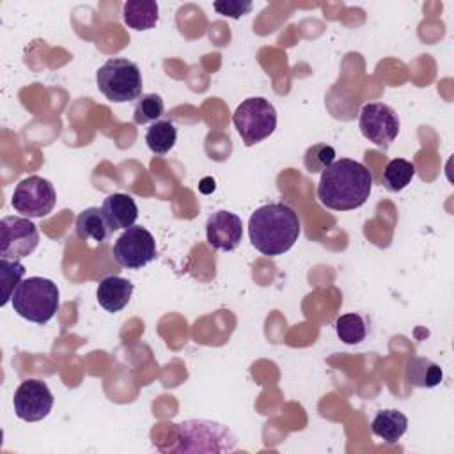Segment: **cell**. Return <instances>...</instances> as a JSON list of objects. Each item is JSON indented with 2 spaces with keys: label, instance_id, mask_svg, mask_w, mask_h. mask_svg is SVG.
<instances>
[{
  "label": "cell",
  "instance_id": "obj_1",
  "mask_svg": "<svg viewBox=\"0 0 454 454\" xmlns=\"http://www.w3.org/2000/svg\"><path fill=\"white\" fill-rule=\"evenodd\" d=\"M372 188V174L360 161L340 158L321 172L319 202L333 211H351L365 204Z\"/></svg>",
  "mask_w": 454,
  "mask_h": 454
},
{
  "label": "cell",
  "instance_id": "obj_2",
  "mask_svg": "<svg viewBox=\"0 0 454 454\" xmlns=\"http://www.w3.org/2000/svg\"><path fill=\"white\" fill-rule=\"evenodd\" d=\"M248 236L261 254L270 257L282 255L300 236V218L284 202L264 204L250 215Z\"/></svg>",
  "mask_w": 454,
  "mask_h": 454
},
{
  "label": "cell",
  "instance_id": "obj_3",
  "mask_svg": "<svg viewBox=\"0 0 454 454\" xmlns=\"http://www.w3.org/2000/svg\"><path fill=\"white\" fill-rule=\"evenodd\" d=\"M11 301L14 312L23 319L46 325L59 310L60 293L53 280L44 277H28L20 282Z\"/></svg>",
  "mask_w": 454,
  "mask_h": 454
},
{
  "label": "cell",
  "instance_id": "obj_4",
  "mask_svg": "<svg viewBox=\"0 0 454 454\" xmlns=\"http://www.w3.org/2000/svg\"><path fill=\"white\" fill-rule=\"evenodd\" d=\"M177 445L174 452H231L236 447L234 433L213 420L192 419L174 426Z\"/></svg>",
  "mask_w": 454,
  "mask_h": 454
},
{
  "label": "cell",
  "instance_id": "obj_5",
  "mask_svg": "<svg viewBox=\"0 0 454 454\" xmlns=\"http://www.w3.org/2000/svg\"><path fill=\"white\" fill-rule=\"evenodd\" d=\"M99 92L112 103H128L142 96V74L128 59H108L96 73Z\"/></svg>",
  "mask_w": 454,
  "mask_h": 454
},
{
  "label": "cell",
  "instance_id": "obj_6",
  "mask_svg": "<svg viewBox=\"0 0 454 454\" xmlns=\"http://www.w3.org/2000/svg\"><path fill=\"white\" fill-rule=\"evenodd\" d=\"M232 122L245 145H254L268 138L277 128L275 106L266 98H248L238 105Z\"/></svg>",
  "mask_w": 454,
  "mask_h": 454
},
{
  "label": "cell",
  "instance_id": "obj_7",
  "mask_svg": "<svg viewBox=\"0 0 454 454\" xmlns=\"http://www.w3.org/2000/svg\"><path fill=\"white\" fill-rule=\"evenodd\" d=\"M55 202L57 193L53 184L41 176H28L21 179L16 184L11 199L12 207L27 218H43L50 215Z\"/></svg>",
  "mask_w": 454,
  "mask_h": 454
},
{
  "label": "cell",
  "instance_id": "obj_8",
  "mask_svg": "<svg viewBox=\"0 0 454 454\" xmlns=\"http://www.w3.org/2000/svg\"><path fill=\"white\" fill-rule=\"evenodd\" d=\"M114 259L128 270H140L156 257V241L142 225L128 227L114 243Z\"/></svg>",
  "mask_w": 454,
  "mask_h": 454
},
{
  "label": "cell",
  "instance_id": "obj_9",
  "mask_svg": "<svg viewBox=\"0 0 454 454\" xmlns=\"http://www.w3.org/2000/svg\"><path fill=\"white\" fill-rule=\"evenodd\" d=\"M399 126L401 122L397 114L387 103H367L360 110L358 128L362 135L383 151H387L395 140Z\"/></svg>",
  "mask_w": 454,
  "mask_h": 454
},
{
  "label": "cell",
  "instance_id": "obj_10",
  "mask_svg": "<svg viewBox=\"0 0 454 454\" xmlns=\"http://www.w3.org/2000/svg\"><path fill=\"white\" fill-rule=\"evenodd\" d=\"M39 243L37 225L23 216H4L0 222V255L9 259L28 257Z\"/></svg>",
  "mask_w": 454,
  "mask_h": 454
},
{
  "label": "cell",
  "instance_id": "obj_11",
  "mask_svg": "<svg viewBox=\"0 0 454 454\" xmlns=\"http://www.w3.org/2000/svg\"><path fill=\"white\" fill-rule=\"evenodd\" d=\"M55 403L50 387L43 380L28 378L20 383L14 392L12 406L18 419L25 422H37L48 417Z\"/></svg>",
  "mask_w": 454,
  "mask_h": 454
},
{
  "label": "cell",
  "instance_id": "obj_12",
  "mask_svg": "<svg viewBox=\"0 0 454 454\" xmlns=\"http://www.w3.org/2000/svg\"><path fill=\"white\" fill-rule=\"evenodd\" d=\"M206 238L215 250L232 252L243 238L241 218L231 211H216L206 222Z\"/></svg>",
  "mask_w": 454,
  "mask_h": 454
},
{
  "label": "cell",
  "instance_id": "obj_13",
  "mask_svg": "<svg viewBox=\"0 0 454 454\" xmlns=\"http://www.w3.org/2000/svg\"><path fill=\"white\" fill-rule=\"evenodd\" d=\"M131 294H133L131 280L119 275H108L101 278L96 289L98 303L106 312H112V314L122 310L129 303Z\"/></svg>",
  "mask_w": 454,
  "mask_h": 454
},
{
  "label": "cell",
  "instance_id": "obj_14",
  "mask_svg": "<svg viewBox=\"0 0 454 454\" xmlns=\"http://www.w3.org/2000/svg\"><path fill=\"white\" fill-rule=\"evenodd\" d=\"M103 215L108 220V225L114 231L119 229H128L131 225H135L137 218H138V207L133 200L131 195L126 193H110L105 200H103Z\"/></svg>",
  "mask_w": 454,
  "mask_h": 454
},
{
  "label": "cell",
  "instance_id": "obj_15",
  "mask_svg": "<svg viewBox=\"0 0 454 454\" xmlns=\"http://www.w3.org/2000/svg\"><path fill=\"white\" fill-rule=\"evenodd\" d=\"M404 374H406V381L411 387H419V388H434L443 380L442 367L426 356L408 358Z\"/></svg>",
  "mask_w": 454,
  "mask_h": 454
},
{
  "label": "cell",
  "instance_id": "obj_16",
  "mask_svg": "<svg viewBox=\"0 0 454 454\" xmlns=\"http://www.w3.org/2000/svg\"><path fill=\"white\" fill-rule=\"evenodd\" d=\"M408 429V419L403 411L399 410H380L372 422H371V431L381 438L385 443H397V440L406 433Z\"/></svg>",
  "mask_w": 454,
  "mask_h": 454
},
{
  "label": "cell",
  "instance_id": "obj_17",
  "mask_svg": "<svg viewBox=\"0 0 454 454\" xmlns=\"http://www.w3.org/2000/svg\"><path fill=\"white\" fill-rule=\"evenodd\" d=\"M74 231L80 239H92L98 243L105 241L112 232L108 220L103 215V209L94 206L78 213L74 222Z\"/></svg>",
  "mask_w": 454,
  "mask_h": 454
},
{
  "label": "cell",
  "instance_id": "obj_18",
  "mask_svg": "<svg viewBox=\"0 0 454 454\" xmlns=\"http://www.w3.org/2000/svg\"><path fill=\"white\" fill-rule=\"evenodd\" d=\"M122 20L133 30H149L158 21L154 0H128L122 4Z\"/></svg>",
  "mask_w": 454,
  "mask_h": 454
},
{
  "label": "cell",
  "instance_id": "obj_19",
  "mask_svg": "<svg viewBox=\"0 0 454 454\" xmlns=\"http://www.w3.org/2000/svg\"><path fill=\"white\" fill-rule=\"evenodd\" d=\"M413 176H415V165L411 161L403 158H394L387 163L383 170L381 184L388 192H401L410 184Z\"/></svg>",
  "mask_w": 454,
  "mask_h": 454
},
{
  "label": "cell",
  "instance_id": "obj_20",
  "mask_svg": "<svg viewBox=\"0 0 454 454\" xmlns=\"http://www.w3.org/2000/svg\"><path fill=\"white\" fill-rule=\"evenodd\" d=\"M177 140V129L170 121H156L145 133V144L154 154H167Z\"/></svg>",
  "mask_w": 454,
  "mask_h": 454
},
{
  "label": "cell",
  "instance_id": "obj_21",
  "mask_svg": "<svg viewBox=\"0 0 454 454\" xmlns=\"http://www.w3.org/2000/svg\"><path fill=\"white\" fill-rule=\"evenodd\" d=\"M23 275H25V266L20 262V259L0 257V282H2L0 305L2 307L12 298V293L23 280Z\"/></svg>",
  "mask_w": 454,
  "mask_h": 454
},
{
  "label": "cell",
  "instance_id": "obj_22",
  "mask_svg": "<svg viewBox=\"0 0 454 454\" xmlns=\"http://www.w3.org/2000/svg\"><path fill=\"white\" fill-rule=\"evenodd\" d=\"M335 333L344 344H360L367 335V325L360 314H342L335 321Z\"/></svg>",
  "mask_w": 454,
  "mask_h": 454
},
{
  "label": "cell",
  "instance_id": "obj_23",
  "mask_svg": "<svg viewBox=\"0 0 454 454\" xmlns=\"http://www.w3.org/2000/svg\"><path fill=\"white\" fill-rule=\"evenodd\" d=\"M165 112V105L160 94H142L135 106H133V122L135 124H147L156 122Z\"/></svg>",
  "mask_w": 454,
  "mask_h": 454
},
{
  "label": "cell",
  "instance_id": "obj_24",
  "mask_svg": "<svg viewBox=\"0 0 454 454\" xmlns=\"http://www.w3.org/2000/svg\"><path fill=\"white\" fill-rule=\"evenodd\" d=\"M335 161V149L326 144H314L303 154V165L310 174L323 172Z\"/></svg>",
  "mask_w": 454,
  "mask_h": 454
},
{
  "label": "cell",
  "instance_id": "obj_25",
  "mask_svg": "<svg viewBox=\"0 0 454 454\" xmlns=\"http://www.w3.org/2000/svg\"><path fill=\"white\" fill-rule=\"evenodd\" d=\"M215 11L222 16H229V18H241L247 12H250L252 9V2H241V0H218L213 4Z\"/></svg>",
  "mask_w": 454,
  "mask_h": 454
},
{
  "label": "cell",
  "instance_id": "obj_26",
  "mask_svg": "<svg viewBox=\"0 0 454 454\" xmlns=\"http://www.w3.org/2000/svg\"><path fill=\"white\" fill-rule=\"evenodd\" d=\"M199 188H200V192H202V193H209V192H213V190H215V181H213V177H204V179L200 181Z\"/></svg>",
  "mask_w": 454,
  "mask_h": 454
}]
</instances>
